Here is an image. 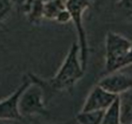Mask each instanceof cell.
<instances>
[{"label": "cell", "instance_id": "obj_15", "mask_svg": "<svg viewBox=\"0 0 132 124\" xmlns=\"http://www.w3.org/2000/svg\"><path fill=\"white\" fill-rule=\"evenodd\" d=\"M26 1V0H13V2H14V4L19 5V6H21L23 3H24Z\"/></svg>", "mask_w": 132, "mask_h": 124}, {"label": "cell", "instance_id": "obj_3", "mask_svg": "<svg viewBox=\"0 0 132 124\" xmlns=\"http://www.w3.org/2000/svg\"><path fill=\"white\" fill-rule=\"evenodd\" d=\"M92 6L91 0H66V7L70 14L71 22L74 23L77 35V43L80 48L81 64L87 69L88 61L89 47L87 32L84 28L83 16L85 11Z\"/></svg>", "mask_w": 132, "mask_h": 124}, {"label": "cell", "instance_id": "obj_2", "mask_svg": "<svg viewBox=\"0 0 132 124\" xmlns=\"http://www.w3.org/2000/svg\"><path fill=\"white\" fill-rule=\"evenodd\" d=\"M132 48V41L126 36L114 31H108L105 38V73L118 72L122 63Z\"/></svg>", "mask_w": 132, "mask_h": 124}, {"label": "cell", "instance_id": "obj_4", "mask_svg": "<svg viewBox=\"0 0 132 124\" xmlns=\"http://www.w3.org/2000/svg\"><path fill=\"white\" fill-rule=\"evenodd\" d=\"M46 104L44 89L38 83L31 79L30 84L22 91L19 99L21 115L25 120L36 115L46 117L49 115Z\"/></svg>", "mask_w": 132, "mask_h": 124}, {"label": "cell", "instance_id": "obj_12", "mask_svg": "<svg viewBox=\"0 0 132 124\" xmlns=\"http://www.w3.org/2000/svg\"><path fill=\"white\" fill-rule=\"evenodd\" d=\"M105 110L80 111L75 116L76 122L81 124H100L102 122Z\"/></svg>", "mask_w": 132, "mask_h": 124}, {"label": "cell", "instance_id": "obj_1", "mask_svg": "<svg viewBox=\"0 0 132 124\" xmlns=\"http://www.w3.org/2000/svg\"><path fill=\"white\" fill-rule=\"evenodd\" d=\"M85 71L81 64L78 43L77 41H75L71 44L68 54H66L56 74L52 78L43 79L33 73H29L28 76L44 89L46 102L47 103L52 94L72 90L76 83L82 78Z\"/></svg>", "mask_w": 132, "mask_h": 124}, {"label": "cell", "instance_id": "obj_14", "mask_svg": "<svg viewBox=\"0 0 132 124\" xmlns=\"http://www.w3.org/2000/svg\"><path fill=\"white\" fill-rule=\"evenodd\" d=\"M116 6L130 17L132 16V0H117Z\"/></svg>", "mask_w": 132, "mask_h": 124}, {"label": "cell", "instance_id": "obj_5", "mask_svg": "<svg viewBox=\"0 0 132 124\" xmlns=\"http://www.w3.org/2000/svg\"><path fill=\"white\" fill-rule=\"evenodd\" d=\"M29 76H24L21 85L6 98L0 100V121L25 122L19 111V99L22 91L30 84Z\"/></svg>", "mask_w": 132, "mask_h": 124}, {"label": "cell", "instance_id": "obj_8", "mask_svg": "<svg viewBox=\"0 0 132 124\" xmlns=\"http://www.w3.org/2000/svg\"><path fill=\"white\" fill-rule=\"evenodd\" d=\"M43 5L44 0H26L20 7L28 22L34 25H38L44 20Z\"/></svg>", "mask_w": 132, "mask_h": 124}, {"label": "cell", "instance_id": "obj_6", "mask_svg": "<svg viewBox=\"0 0 132 124\" xmlns=\"http://www.w3.org/2000/svg\"><path fill=\"white\" fill-rule=\"evenodd\" d=\"M117 97L96 84L88 94L80 111L105 110Z\"/></svg>", "mask_w": 132, "mask_h": 124}, {"label": "cell", "instance_id": "obj_10", "mask_svg": "<svg viewBox=\"0 0 132 124\" xmlns=\"http://www.w3.org/2000/svg\"><path fill=\"white\" fill-rule=\"evenodd\" d=\"M102 124L121 123V102L119 96L108 106L104 111Z\"/></svg>", "mask_w": 132, "mask_h": 124}, {"label": "cell", "instance_id": "obj_11", "mask_svg": "<svg viewBox=\"0 0 132 124\" xmlns=\"http://www.w3.org/2000/svg\"><path fill=\"white\" fill-rule=\"evenodd\" d=\"M121 123L132 124V89L121 94Z\"/></svg>", "mask_w": 132, "mask_h": 124}, {"label": "cell", "instance_id": "obj_16", "mask_svg": "<svg viewBox=\"0 0 132 124\" xmlns=\"http://www.w3.org/2000/svg\"><path fill=\"white\" fill-rule=\"evenodd\" d=\"M130 20L132 21V16H131V17H130Z\"/></svg>", "mask_w": 132, "mask_h": 124}, {"label": "cell", "instance_id": "obj_9", "mask_svg": "<svg viewBox=\"0 0 132 124\" xmlns=\"http://www.w3.org/2000/svg\"><path fill=\"white\" fill-rule=\"evenodd\" d=\"M66 9V0H44V19L56 22L59 15Z\"/></svg>", "mask_w": 132, "mask_h": 124}, {"label": "cell", "instance_id": "obj_13", "mask_svg": "<svg viewBox=\"0 0 132 124\" xmlns=\"http://www.w3.org/2000/svg\"><path fill=\"white\" fill-rule=\"evenodd\" d=\"M14 4L13 0H0V24L9 17Z\"/></svg>", "mask_w": 132, "mask_h": 124}, {"label": "cell", "instance_id": "obj_7", "mask_svg": "<svg viewBox=\"0 0 132 124\" xmlns=\"http://www.w3.org/2000/svg\"><path fill=\"white\" fill-rule=\"evenodd\" d=\"M97 84L111 93L120 96L132 89V76L118 71L105 74Z\"/></svg>", "mask_w": 132, "mask_h": 124}]
</instances>
